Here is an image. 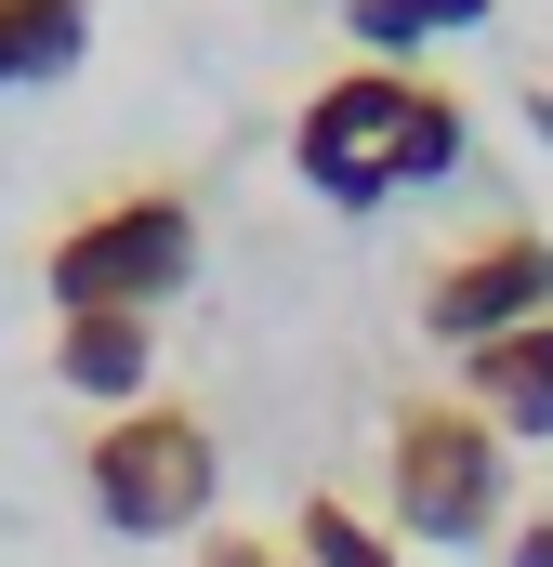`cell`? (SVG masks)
Wrapping results in <instances>:
<instances>
[{
	"mask_svg": "<svg viewBox=\"0 0 553 567\" xmlns=\"http://www.w3.org/2000/svg\"><path fill=\"white\" fill-rule=\"evenodd\" d=\"M383 515H396V542H435V555H474V542L514 528V449L461 410V383L448 396H396V423H383Z\"/></svg>",
	"mask_w": 553,
	"mask_h": 567,
	"instance_id": "obj_1",
	"label": "cell"
},
{
	"mask_svg": "<svg viewBox=\"0 0 553 567\" xmlns=\"http://www.w3.org/2000/svg\"><path fill=\"white\" fill-rule=\"evenodd\" d=\"M185 278H198V198L185 185H106L93 212H66L40 238L53 317H158Z\"/></svg>",
	"mask_w": 553,
	"mask_h": 567,
	"instance_id": "obj_2",
	"label": "cell"
},
{
	"mask_svg": "<svg viewBox=\"0 0 553 567\" xmlns=\"http://www.w3.org/2000/svg\"><path fill=\"white\" fill-rule=\"evenodd\" d=\"M80 475H93V515L119 542H198L211 502H225V435L198 423L185 396H145V410H119L80 449Z\"/></svg>",
	"mask_w": 553,
	"mask_h": 567,
	"instance_id": "obj_3",
	"label": "cell"
},
{
	"mask_svg": "<svg viewBox=\"0 0 553 567\" xmlns=\"http://www.w3.org/2000/svg\"><path fill=\"white\" fill-rule=\"evenodd\" d=\"M409 93H421V66H343V80H316L303 120H290V172H303L330 212H383V198H396Z\"/></svg>",
	"mask_w": 553,
	"mask_h": 567,
	"instance_id": "obj_4",
	"label": "cell"
},
{
	"mask_svg": "<svg viewBox=\"0 0 553 567\" xmlns=\"http://www.w3.org/2000/svg\"><path fill=\"white\" fill-rule=\"evenodd\" d=\"M528 317H553V238L541 225H474L461 251H435L421 330H435L448 357H474V343H501V330H528Z\"/></svg>",
	"mask_w": 553,
	"mask_h": 567,
	"instance_id": "obj_5",
	"label": "cell"
},
{
	"mask_svg": "<svg viewBox=\"0 0 553 567\" xmlns=\"http://www.w3.org/2000/svg\"><path fill=\"white\" fill-rule=\"evenodd\" d=\"M461 410L501 449H553V317H528V330H501V343L461 357Z\"/></svg>",
	"mask_w": 553,
	"mask_h": 567,
	"instance_id": "obj_6",
	"label": "cell"
},
{
	"mask_svg": "<svg viewBox=\"0 0 553 567\" xmlns=\"http://www.w3.org/2000/svg\"><path fill=\"white\" fill-rule=\"evenodd\" d=\"M53 383L93 396L106 423L145 410V383H158V317H53Z\"/></svg>",
	"mask_w": 553,
	"mask_h": 567,
	"instance_id": "obj_7",
	"label": "cell"
},
{
	"mask_svg": "<svg viewBox=\"0 0 553 567\" xmlns=\"http://www.w3.org/2000/svg\"><path fill=\"white\" fill-rule=\"evenodd\" d=\"M93 53V0H0V93H53Z\"/></svg>",
	"mask_w": 553,
	"mask_h": 567,
	"instance_id": "obj_8",
	"label": "cell"
},
{
	"mask_svg": "<svg viewBox=\"0 0 553 567\" xmlns=\"http://www.w3.org/2000/svg\"><path fill=\"white\" fill-rule=\"evenodd\" d=\"M461 158H474V106H461L448 80H421V93H409V133H396V198H409V185H448Z\"/></svg>",
	"mask_w": 553,
	"mask_h": 567,
	"instance_id": "obj_9",
	"label": "cell"
},
{
	"mask_svg": "<svg viewBox=\"0 0 553 567\" xmlns=\"http://www.w3.org/2000/svg\"><path fill=\"white\" fill-rule=\"evenodd\" d=\"M343 27H356L369 66H396L421 40H448V27H488V0H343Z\"/></svg>",
	"mask_w": 553,
	"mask_h": 567,
	"instance_id": "obj_10",
	"label": "cell"
},
{
	"mask_svg": "<svg viewBox=\"0 0 553 567\" xmlns=\"http://www.w3.org/2000/svg\"><path fill=\"white\" fill-rule=\"evenodd\" d=\"M290 555H303V567H409V542H396V528H369L356 502H330V488H316V502H303V528H290Z\"/></svg>",
	"mask_w": 553,
	"mask_h": 567,
	"instance_id": "obj_11",
	"label": "cell"
},
{
	"mask_svg": "<svg viewBox=\"0 0 553 567\" xmlns=\"http://www.w3.org/2000/svg\"><path fill=\"white\" fill-rule=\"evenodd\" d=\"M198 567H276L264 528H198Z\"/></svg>",
	"mask_w": 553,
	"mask_h": 567,
	"instance_id": "obj_12",
	"label": "cell"
},
{
	"mask_svg": "<svg viewBox=\"0 0 553 567\" xmlns=\"http://www.w3.org/2000/svg\"><path fill=\"white\" fill-rule=\"evenodd\" d=\"M501 567H553V515H528V528H501Z\"/></svg>",
	"mask_w": 553,
	"mask_h": 567,
	"instance_id": "obj_13",
	"label": "cell"
},
{
	"mask_svg": "<svg viewBox=\"0 0 553 567\" xmlns=\"http://www.w3.org/2000/svg\"><path fill=\"white\" fill-rule=\"evenodd\" d=\"M276 567H303V555H276Z\"/></svg>",
	"mask_w": 553,
	"mask_h": 567,
	"instance_id": "obj_14",
	"label": "cell"
}]
</instances>
